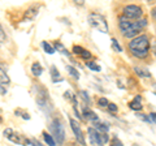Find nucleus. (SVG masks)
<instances>
[{
	"mask_svg": "<svg viewBox=\"0 0 156 146\" xmlns=\"http://www.w3.org/2000/svg\"><path fill=\"white\" fill-rule=\"evenodd\" d=\"M119 25H120V29L125 38H135L147 26V20L142 18V20L130 21V20H126L125 17H120Z\"/></svg>",
	"mask_w": 156,
	"mask_h": 146,
	"instance_id": "obj_1",
	"label": "nucleus"
},
{
	"mask_svg": "<svg viewBox=\"0 0 156 146\" xmlns=\"http://www.w3.org/2000/svg\"><path fill=\"white\" fill-rule=\"evenodd\" d=\"M129 50L135 57L138 59H144L148 56L150 51V39L146 34H140V35L133 38L129 42Z\"/></svg>",
	"mask_w": 156,
	"mask_h": 146,
	"instance_id": "obj_2",
	"label": "nucleus"
},
{
	"mask_svg": "<svg viewBox=\"0 0 156 146\" xmlns=\"http://www.w3.org/2000/svg\"><path fill=\"white\" fill-rule=\"evenodd\" d=\"M37 103L41 107L43 111L46 112H50L52 110V103L50 99V95H48V91L42 86H37Z\"/></svg>",
	"mask_w": 156,
	"mask_h": 146,
	"instance_id": "obj_3",
	"label": "nucleus"
},
{
	"mask_svg": "<svg viewBox=\"0 0 156 146\" xmlns=\"http://www.w3.org/2000/svg\"><path fill=\"white\" fill-rule=\"evenodd\" d=\"M3 134H4V137H5L7 140H9L11 142L16 144V145H20V146H27V145H31V141L29 140L27 137H25L23 134L18 133V132H14L12 128L4 129Z\"/></svg>",
	"mask_w": 156,
	"mask_h": 146,
	"instance_id": "obj_4",
	"label": "nucleus"
},
{
	"mask_svg": "<svg viewBox=\"0 0 156 146\" xmlns=\"http://www.w3.org/2000/svg\"><path fill=\"white\" fill-rule=\"evenodd\" d=\"M50 130L52 133V138L55 140V142H57L58 145H61L62 142H64V140H65V129H64V126H62L60 120L58 119L53 120L52 123L50 124Z\"/></svg>",
	"mask_w": 156,
	"mask_h": 146,
	"instance_id": "obj_5",
	"label": "nucleus"
},
{
	"mask_svg": "<svg viewBox=\"0 0 156 146\" xmlns=\"http://www.w3.org/2000/svg\"><path fill=\"white\" fill-rule=\"evenodd\" d=\"M89 22L91 26H94L101 33H108V24H107L105 18L99 13H91L89 14Z\"/></svg>",
	"mask_w": 156,
	"mask_h": 146,
	"instance_id": "obj_6",
	"label": "nucleus"
},
{
	"mask_svg": "<svg viewBox=\"0 0 156 146\" xmlns=\"http://www.w3.org/2000/svg\"><path fill=\"white\" fill-rule=\"evenodd\" d=\"M89 132V138H90V142L94 145V146H104L107 142H108L109 137L107 136V133H100L98 132L95 128H89L87 129Z\"/></svg>",
	"mask_w": 156,
	"mask_h": 146,
	"instance_id": "obj_7",
	"label": "nucleus"
},
{
	"mask_svg": "<svg viewBox=\"0 0 156 146\" xmlns=\"http://www.w3.org/2000/svg\"><path fill=\"white\" fill-rule=\"evenodd\" d=\"M122 12H124L122 17H125L126 20H130V21L140 20V17H142V14H143L142 8L139 5H135V4H129V5H126Z\"/></svg>",
	"mask_w": 156,
	"mask_h": 146,
	"instance_id": "obj_8",
	"label": "nucleus"
},
{
	"mask_svg": "<svg viewBox=\"0 0 156 146\" xmlns=\"http://www.w3.org/2000/svg\"><path fill=\"white\" fill-rule=\"evenodd\" d=\"M69 121H70V126H72V130H73V133H74V136H76L77 141H78V142H80L81 145H83V146H85V145H86V141H85L83 133H82V129H81L80 124H78V121L73 120V119H70Z\"/></svg>",
	"mask_w": 156,
	"mask_h": 146,
	"instance_id": "obj_9",
	"label": "nucleus"
},
{
	"mask_svg": "<svg viewBox=\"0 0 156 146\" xmlns=\"http://www.w3.org/2000/svg\"><path fill=\"white\" fill-rule=\"evenodd\" d=\"M73 52H74L76 55L81 56L82 59H86V60H89V59H91V57H92V53L90 51L85 50V48L81 47V46H74V47H73Z\"/></svg>",
	"mask_w": 156,
	"mask_h": 146,
	"instance_id": "obj_10",
	"label": "nucleus"
},
{
	"mask_svg": "<svg viewBox=\"0 0 156 146\" xmlns=\"http://www.w3.org/2000/svg\"><path fill=\"white\" fill-rule=\"evenodd\" d=\"M129 107H130L131 110H134V111L142 110V97H140V95H136L135 98L129 103Z\"/></svg>",
	"mask_w": 156,
	"mask_h": 146,
	"instance_id": "obj_11",
	"label": "nucleus"
},
{
	"mask_svg": "<svg viewBox=\"0 0 156 146\" xmlns=\"http://www.w3.org/2000/svg\"><path fill=\"white\" fill-rule=\"evenodd\" d=\"M39 8H41V5H33L27 9V11L25 12V18L26 20H33L34 17H37V14H38V11H39Z\"/></svg>",
	"mask_w": 156,
	"mask_h": 146,
	"instance_id": "obj_12",
	"label": "nucleus"
},
{
	"mask_svg": "<svg viewBox=\"0 0 156 146\" xmlns=\"http://www.w3.org/2000/svg\"><path fill=\"white\" fill-rule=\"evenodd\" d=\"M83 116H85V118H86L87 120H91V121H94V123H96V121H99V119H98L96 114L94 112V111L89 110V108L83 110Z\"/></svg>",
	"mask_w": 156,
	"mask_h": 146,
	"instance_id": "obj_13",
	"label": "nucleus"
},
{
	"mask_svg": "<svg viewBox=\"0 0 156 146\" xmlns=\"http://www.w3.org/2000/svg\"><path fill=\"white\" fill-rule=\"evenodd\" d=\"M51 78H52L53 82H57V81L60 82V81H62V77L60 76V72L57 71V68L55 65L51 67Z\"/></svg>",
	"mask_w": 156,
	"mask_h": 146,
	"instance_id": "obj_14",
	"label": "nucleus"
},
{
	"mask_svg": "<svg viewBox=\"0 0 156 146\" xmlns=\"http://www.w3.org/2000/svg\"><path fill=\"white\" fill-rule=\"evenodd\" d=\"M134 72H135L139 77H146V78H150V77H151V73H150L147 69H143V68L135 67V68H134Z\"/></svg>",
	"mask_w": 156,
	"mask_h": 146,
	"instance_id": "obj_15",
	"label": "nucleus"
},
{
	"mask_svg": "<svg viewBox=\"0 0 156 146\" xmlns=\"http://www.w3.org/2000/svg\"><path fill=\"white\" fill-rule=\"evenodd\" d=\"M95 126H96L95 129L98 130V132H100V133H107L109 130V126L107 124H104V123H100V121H96Z\"/></svg>",
	"mask_w": 156,
	"mask_h": 146,
	"instance_id": "obj_16",
	"label": "nucleus"
},
{
	"mask_svg": "<svg viewBox=\"0 0 156 146\" xmlns=\"http://www.w3.org/2000/svg\"><path fill=\"white\" fill-rule=\"evenodd\" d=\"M31 72H33L34 76L38 77V76H41L43 73V68H42V65L39 64V63H34L33 67H31Z\"/></svg>",
	"mask_w": 156,
	"mask_h": 146,
	"instance_id": "obj_17",
	"label": "nucleus"
},
{
	"mask_svg": "<svg viewBox=\"0 0 156 146\" xmlns=\"http://www.w3.org/2000/svg\"><path fill=\"white\" fill-rule=\"evenodd\" d=\"M9 77L8 75L5 73V71L3 69V68H0V84H3V85H8L9 84Z\"/></svg>",
	"mask_w": 156,
	"mask_h": 146,
	"instance_id": "obj_18",
	"label": "nucleus"
},
{
	"mask_svg": "<svg viewBox=\"0 0 156 146\" xmlns=\"http://www.w3.org/2000/svg\"><path fill=\"white\" fill-rule=\"evenodd\" d=\"M42 47H43V50H44L47 53H50V55L55 53V48H53L48 42H42Z\"/></svg>",
	"mask_w": 156,
	"mask_h": 146,
	"instance_id": "obj_19",
	"label": "nucleus"
},
{
	"mask_svg": "<svg viewBox=\"0 0 156 146\" xmlns=\"http://www.w3.org/2000/svg\"><path fill=\"white\" fill-rule=\"evenodd\" d=\"M43 137H44V141H46V144H47L48 146H55V145H56L55 140L52 138V136H51V134H48L47 132L43 133Z\"/></svg>",
	"mask_w": 156,
	"mask_h": 146,
	"instance_id": "obj_20",
	"label": "nucleus"
},
{
	"mask_svg": "<svg viewBox=\"0 0 156 146\" xmlns=\"http://www.w3.org/2000/svg\"><path fill=\"white\" fill-rule=\"evenodd\" d=\"M66 71L70 73V76H72V77H74V78H77V80L80 78V72H78V71L74 67H72V65H68V67H66Z\"/></svg>",
	"mask_w": 156,
	"mask_h": 146,
	"instance_id": "obj_21",
	"label": "nucleus"
},
{
	"mask_svg": "<svg viewBox=\"0 0 156 146\" xmlns=\"http://www.w3.org/2000/svg\"><path fill=\"white\" fill-rule=\"evenodd\" d=\"M86 65H87V68L89 69H91V71H95V72H100V65L99 64H96V63H94V61H87L86 63Z\"/></svg>",
	"mask_w": 156,
	"mask_h": 146,
	"instance_id": "obj_22",
	"label": "nucleus"
},
{
	"mask_svg": "<svg viewBox=\"0 0 156 146\" xmlns=\"http://www.w3.org/2000/svg\"><path fill=\"white\" fill-rule=\"evenodd\" d=\"M55 48L56 50H58V51H61L62 53H64V55H66V56H69V51L68 50H65V47L61 45V43H58V42H56L55 43Z\"/></svg>",
	"mask_w": 156,
	"mask_h": 146,
	"instance_id": "obj_23",
	"label": "nucleus"
},
{
	"mask_svg": "<svg viewBox=\"0 0 156 146\" xmlns=\"http://www.w3.org/2000/svg\"><path fill=\"white\" fill-rule=\"evenodd\" d=\"M112 47H113V50L115 51H117V52H122V47H121L120 45H119V42H117L115 38L112 39Z\"/></svg>",
	"mask_w": 156,
	"mask_h": 146,
	"instance_id": "obj_24",
	"label": "nucleus"
},
{
	"mask_svg": "<svg viewBox=\"0 0 156 146\" xmlns=\"http://www.w3.org/2000/svg\"><path fill=\"white\" fill-rule=\"evenodd\" d=\"M80 94H81L82 99H83V100L86 102V103H90V97H89V94H87V91L82 90V91H80Z\"/></svg>",
	"mask_w": 156,
	"mask_h": 146,
	"instance_id": "obj_25",
	"label": "nucleus"
},
{
	"mask_svg": "<svg viewBox=\"0 0 156 146\" xmlns=\"http://www.w3.org/2000/svg\"><path fill=\"white\" fill-rule=\"evenodd\" d=\"M65 98L66 99H70L72 102H74V103H76V97H74V94H73L72 93V91H65Z\"/></svg>",
	"mask_w": 156,
	"mask_h": 146,
	"instance_id": "obj_26",
	"label": "nucleus"
},
{
	"mask_svg": "<svg viewBox=\"0 0 156 146\" xmlns=\"http://www.w3.org/2000/svg\"><path fill=\"white\" fill-rule=\"evenodd\" d=\"M108 99H105V98H99V100H98V104H99L100 107H107L108 106Z\"/></svg>",
	"mask_w": 156,
	"mask_h": 146,
	"instance_id": "obj_27",
	"label": "nucleus"
},
{
	"mask_svg": "<svg viewBox=\"0 0 156 146\" xmlns=\"http://www.w3.org/2000/svg\"><path fill=\"white\" fill-rule=\"evenodd\" d=\"M111 146H124V145L117 137H113V140H112V142H111Z\"/></svg>",
	"mask_w": 156,
	"mask_h": 146,
	"instance_id": "obj_28",
	"label": "nucleus"
},
{
	"mask_svg": "<svg viewBox=\"0 0 156 146\" xmlns=\"http://www.w3.org/2000/svg\"><path fill=\"white\" fill-rule=\"evenodd\" d=\"M5 33H4V30H3V27L0 26V45H2V43H4L5 42Z\"/></svg>",
	"mask_w": 156,
	"mask_h": 146,
	"instance_id": "obj_29",
	"label": "nucleus"
},
{
	"mask_svg": "<svg viewBox=\"0 0 156 146\" xmlns=\"http://www.w3.org/2000/svg\"><path fill=\"white\" fill-rule=\"evenodd\" d=\"M107 107H108L112 112H116V111H117V106L115 103H108V106H107Z\"/></svg>",
	"mask_w": 156,
	"mask_h": 146,
	"instance_id": "obj_30",
	"label": "nucleus"
},
{
	"mask_svg": "<svg viewBox=\"0 0 156 146\" xmlns=\"http://www.w3.org/2000/svg\"><path fill=\"white\" fill-rule=\"evenodd\" d=\"M147 121H148V123H152V124H155V112H152L151 115H148Z\"/></svg>",
	"mask_w": 156,
	"mask_h": 146,
	"instance_id": "obj_31",
	"label": "nucleus"
},
{
	"mask_svg": "<svg viewBox=\"0 0 156 146\" xmlns=\"http://www.w3.org/2000/svg\"><path fill=\"white\" fill-rule=\"evenodd\" d=\"M31 145H33V146H43V145L39 142V141H37V140H33V141H31Z\"/></svg>",
	"mask_w": 156,
	"mask_h": 146,
	"instance_id": "obj_32",
	"label": "nucleus"
},
{
	"mask_svg": "<svg viewBox=\"0 0 156 146\" xmlns=\"http://www.w3.org/2000/svg\"><path fill=\"white\" fill-rule=\"evenodd\" d=\"M136 116H138L139 119H142V120H144V121H147V116H146V115H143V114H138Z\"/></svg>",
	"mask_w": 156,
	"mask_h": 146,
	"instance_id": "obj_33",
	"label": "nucleus"
},
{
	"mask_svg": "<svg viewBox=\"0 0 156 146\" xmlns=\"http://www.w3.org/2000/svg\"><path fill=\"white\" fill-rule=\"evenodd\" d=\"M5 93H7V90H5V87H3L2 85H0V94H3V95H4V94H5Z\"/></svg>",
	"mask_w": 156,
	"mask_h": 146,
	"instance_id": "obj_34",
	"label": "nucleus"
}]
</instances>
